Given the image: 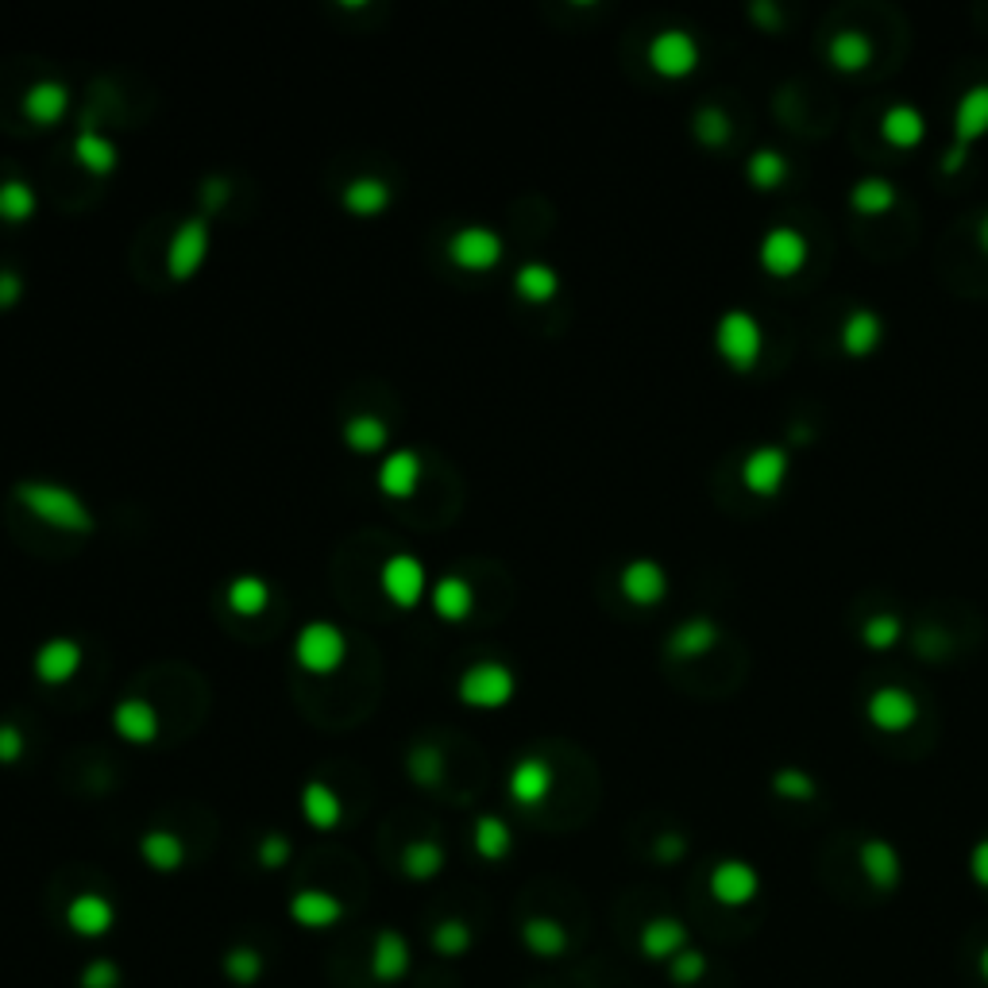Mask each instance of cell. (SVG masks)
Listing matches in <instances>:
<instances>
[{"instance_id": "cell-8", "label": "cell", "mask_w": 988, "mask_h": 988, "mask_svg": "<svg viewBox=\"0 0 988 988\" xmlns=\"http://www.w3.org/2000/svg\"><path fill=\"white\" fill-rule=\"evenodd\" d=\"M379 584H382V595H387L395 607L410 610V607H418V602L425 599V587H429L425 564H421L418 556H410V553H398V556H390V560L382 564Z\"/></svg>"}, {"instance_id": "cell-1", "label": "cell", "mask_w": 988, "mask_h": 988, "mask_svg": "<svg viewBox=\"0 0 988 988\" xmlns=\"http://www.w3.org/2000/svg\"><path fill=\"white\" fill-rule=\"evenodd\" d=\"M15 502H20L28 514H35L39 522H46L51 529H62V533H77V537H85V533L97 529V517H93V509L85 506L82 498H77L70 487H62V483H46V480H23L15 483Z\"/></svg>"}, {"instance_id": "cell-47", "label": "cell", "mask_w": 988, "mask_h": 988, "mask_svg": "<svg viewBox=\"0 0 988 988\" xmlns=\"http://www.w3.org/2000/svg\"><path fill=\"white\" fill-rule=\"evenodd\" d=\"M969 151H974V147H961V144L946 147L943 162H938V167H943V175H961V170H966V162H969Z\"/></svg>"}, {"instance_id": "cell-46", "label": "cell", "mask_w": 988, "mask_h": 988, "mask_svg": "<svg viewBox=\"0 0 988 988\" xmlns=\"http://www.w3.org/2000/svg\"><path fill=\"white\" fill-rule=\"evenodd\" d=\"M406 861H410L413 873H433L437 861H441V853H437L433 845H413V850L406 853Z\"/></svg>"}, {"instance_id": "cell-20", "label": "cell", "mask_w": 988, "mask_h": 988, "mask_svg": "<svg viewBox=\"0 0 988 988\" xmlns=\"http://www.w3.org/2000/svg\"><path fill=\"white\" fill-rule=\"evenodd\" d=\"M873 54H876L873 39H869L865 31H858V28L838 31V35L827 43V62L838 70V74H861V70H869Z\"/></svg>"}, {"instance_id": "cell-11", "label": "cell", "mask_w": 988, "mask_h": 988, "mask_svg": "<svg viewBox=\"0 0 988 988\" xmlns=\"http://www.w3.org/2000/svg\"><path fill=\"white\" fill-rule=\"evenodd\" d=\"M449 259L464 271H491L502 259V240L498 232L480 229V224H467L456 237L449 240Z\"/></svg>"}, {"instance_id": "cell-43", "label": "cell", "mask_w": 988, "mask_h": 988, "mask_svg": "<svg viewBox=\"0 0 988 988\" xmlns=\"http://www.w3.org/2000/svg\"><path fill=\"white\" fill-rule=\"evenodd\" d=\"M946 649H950V641H946L938 630H923L919 638H915V653H919L923 661H938V656H946Z\"/></svg>"}, {"instance_id": "cell-36", "label": "cell", "mask_w": 988, "mask_h": 988, "mask_svg": "<svg viewBox=\"0 0 988 988\" xmlns=\"http://www.w3.org/2000/svg\"><path fill=\"white\" fill-rule=\"evenodd\" d=\"M305 814H309V822H317V827H333V822L340 819V799H336V791L325 788V784H309V788H305Z\"/></svg>"}, {"instance_id": "cell-19", "label": "cell", "mask_w": 988, "mask_h": 988, "mask_svg": "<svg viewBox=\"0 0 988 988\" xmlns=\"http://www.w3.org/2000/svg\"><path fill=\"white\" fill-rule=\"evenodd\" d=\"M113 726L124 742L147 745V742H155V734H159V711H155L147 700H139V695H132V700L116 703Z\"/></svg>"}, {"instance_id": "cell-27", "label": "cell", "mask_w": 988, "mask_h": 988, "mask_svg": "<svg viewBox=\"0 0 988 988\" xmlns=\"http://www.w3.org/2000/svg\"><path fill=\"white\" fill-rule=\"evenodd\" d=\"M514 290L525 297V302L545 305V302H553L556 290H560V274H556L548 263H522L514 274Z\"/></svg>"}, {"instance_id": "cell-9", "label": "cell", "mask_w": 988, "mask_h": 988, "mask_svg": "<svg viewBox=\"0 0 988 988\" xmlns=\"http://www.w3.org/2000/svg\"><path fill=\"white\" fill-rule=\"evenodd\" d=\"M865 718L884 734H904L919 723V700L907 687H896V684L876 687L865 703Z\"/></svg>"}, {"instance_id": "cell-5", "label": "cell", "mask_w": 988, "mask_h": 988, "mask_svg": "<svg viewBox=\"0 0 988 988\" xmlns=\"http://www.w3.org/2000/svg\"><path fill=\"white\" fill-rule=\"evenodd\" d=\"M649 70L661 77H687L695 74V66H700L703 51H700V39L692 35V31H680V28H664L653 35V43H649Z\"/></svg>"}, {"instance_id": "cell-2", "label": "cell", "mask_w": 988, "mask_h": 988, "mask_svg": "<svg viewBox=\"0 0 988 988\" xmlns=\"http://www.w3.org/2000/svg\"><path fill=\"white\" fill-rule=\"evenodd\" d=\"M715 348L734 371H753L765 351V328L749 309H726L715 325Z\"/></svg>"}, {"instance_id": "cell-3", "label": "cell", "mask_w": 988, "mask_h": 988, "mask_svg": "<svg viewBox=\"0 0 988 988\" xmlns=\"http://www.w3.org/2000/svg\"><path fill=\"white\" fill-rule=\"evenodd\" d=\"M294 656L305 672H313V676H328V672L340 669L344 656H348V641H344V633L336 630L333 622H309V626H302V633H297Z\"/></svg>"}, {"instance_id": "cell-22", "label": "cell", "mask_w": 988, "mask_h": 988, "mask_svg": "<svg viewBox=\"0 0 988 988\" xmlns=\"http://www.w3.org/2000/svg\"><path fill=\"white\" fill-rule=\"evenodd\" d=\"M390 201H395V193H390V186L382 182V178H351L348 186H344L340 193V206L348 209L351 217H379L390 209Z\"/></svg>"}, {"instance_id": "cell-48", "label": "cell", "mask_w": 988, "mask_h": 988, "mask_svg": "<svg viewBox=\"0 0 988 988\" xmlns=\"http://www.w3.org/2000/svg\"><path fill=\"white\" fill-rule=\"evenodd\" d=\"M974 873L988 884V842L977 845V853H974Z\"/></svg>"}, {"instance_id": "cell-34", "label": "cell", "mask_w": 988, "mask_h": 988, "mask_svg": "<svg viewBox=\"0 0 988 988\" xmlns=\"http://www.w3.org/2000/svg\"><path fill=\"white\" fill-rule=\"evenodd\" d=\"M900 638H904V622H900L896 614H889V610L865 618V626H861V641H865L873 653H889V649H896Z\"/></svg>"}, {"instance_id": "cell-18", "label": "cell", "mask_w": 988, "mask_h": 988, "mask_svg": "<svg viewBox=\"0 0 988 988\" xmlns=\"http://www.w3.org/2000/svg\"><path fill=\"white\" fill-rule=\"evenodd\" d=\"M884 340V320L881 313L873 309H853L850 317L842 320V333H838V344H842L845 356L861 359V356H873Z\"/></svg>"}, {"instance_id": "cell-35", "label": "cell", "mask_w": 988, "mask_h": 988, "mask_svg": "<svg viewBox=\"0 0 988 988\" xmlns=\"http://www.w3.org/2000/svg\"><path fill=\"white\" fill-rule=\"evenodd\" d=\"M861 865H865V873L873 876L876 884H892L900 876L896 850L884 845V842H865L861 845Z\"/></svg>"}, {"instance_id": "cell-29", "label": "cell", "mask_w": 988, "mask_h": 988, "mask_svg": "<svg viewBox=\"0 0 988 988\" xmlns=\"http://www.w3.org/2000/svg\"><path fill=\"white\" fill-rule=\"evenodd\" d=\"M74 159L82 162L85 170H93V175H108V170H116V144L105 136H97V132H77L74 139Z\"/></svg>"}, {"instance_id": "cell-44", "label": "cell", "mask_w": 988, "mask_h": 988, "mask_svg": "<svg viewBox=\"0 0 988 988\" xmlns=\"http://www.w3.org/2000/svg\"><path fill=\"white\" fill-rule=\"evenodd\" d=\"M20 297H23L20 271H0V309H12Z\"/></svg>"}, {"instance_id": "cell-38", "label": "cell", "mask_w": 988, "mask_h": 988, "mask_svg": "<svg viewBox=\"0 0 988 988\" xmlns=\"http://www.w3.org/2000/svg\"><path fill=\"white\" fill-rule=\"evenodd\" d=\"M772 791L784 799H811L814 780H811V772H803V768H780V772L772 776Z\"/></svg>"}, {"instance_id": "cell-26", "label": "cell", "mask_w": 988, "mask_h": 988, "mask_svg": "<svg viewBox=\"0 0 988 988\" xmlns=\"http://www.w3.org/2000/svg\"><path fill=\"white\" fill-rule=\"evenodd\" d=\"M475 607V595L467 587V579L460 576H444L441 584L433 587V610L444 618V622H464Z\"/></svg>"}, {"instance_id": "cell-21", "label": "cell", "mask_w": 988, "mask_h": 988, "mask_svg": "<svg viewBox=\"0 0 988 988\" xmlns=\"http://www.w3.org/2000/svg\"><path fill=\"white\" fill-rule=\"evenodd\" d=\"M881 136L896 151H912L927 136V120H923V113L915 105H889L881 116Z\"/></svg>"}, {"instance_id": "cell-14", "label": "cell", "mask_w": 988, "mask_h": 988, "mask_svg": "<svg viewBox=\"0 0 988 988\" xmlns=\"http://www.w3.org/2000/svg\"><path fill=\"white\" fill-rule=\"evenodd\" d=\"M954 144L974 147L977 139L988 136V82L969 85L954 105Z\"/></svg>"}, {"instance_id": "cell-28", "label": "cell", "mask_w": 988, "mask_h": 988, "mask_svg": "<svg viewBox=\"0 0 988 988\" xmlns=\"http://www.w3.org/2000/svg\"><path fill=\"white\" fill-rule=\"evenodd\" d=\"M711 889H715V896L726 900V904H742V900H749L753 889H757V876H753V869L742 865V861H726V865H718L715 876H711Z\"/></svg>"}, {"instance_id": "cell-6", "label": "cell", "mask_w": 988, "mask_h": 988, "mask_svg": "<svg viewBox=\"0 0 988 988\" xmlns=\"http://www.w3.org/2000/svg\"><path fill=\"white\" fill-rule=\"evenodd\" d=\"M209 244H213V232H209L206 217H190V221L178 224V232L170 237L167 248V274L175 282H190L193 274L201 271V263L209 259Z\"/></svg>"}, {"instance_id": "cell-39", "label": "cell", "mask_w": 988, "mask_h": 988, "mask_svg": "<svg viewBox=\"0 0 988 988\" xmlns=\"http://www.w3.org/2000/svg\"><path fill=\"white\" fill-rule=\"evenodd\" d=\"M144 853L159 869H170V865H178V858H182V845H178V838H170V834H151L144 842Z\"/></svg>"}, {"instance_id": "cell-33", "label": "cell", "mask_w": 988, "mask_h": 988, "mask_svg": "<svg viewBox=\"0 0 988 988\" xmlns=\"http://www.w3.org/2000/svg\"><path fill=\"white\" fill-rule=\"evenodd\" d=\"M344 444L356 452H379L387 444V425L375 413H356L344 421Z\"/></svg>"}, {"instance_id": "cell-37", "label": "cell", "mask_w": 988, "mask_h": 988, "mask_svg": "<svg viewBox=\"0 0 988 988\" xmlns=\"http://www.w3.org/2000/svg\"><path fill=\"white\" fill-rule=\"evenodd\" d=\"M444 772V757L437 745H418V749L410 753V776L418 784H437Z\"/></svg>"}, {"instance_id": "cell-42", "label": "cell", "mask_w": 988, "mask_h": 988, "mask_svg": "<svg viewBox=\"0 0 988 988\" xmlns=\"http://www.w3.org/2000/svg\"><path fill=\"white\" fill-rule=\"evenodd\" d=\"M23 757V731L15 723H0V760H20Z\"/></svg>"}, {"instance_id": "cell-16", "label": "cell", "mask_w": 988, "mask_h": 988, "mask_svg": "<svg viewBox=\"0 0 988 988\" xmlns=\"http://www.w3.org/2000/svg\"><path fill=\"white\" fill-rule=\"evenodd\" d=\"M375 483H379V491L387 494V498H410V494L418 491V483H421V456L418 452H410V449L390 452V456L379 464Z\"/></svg>"}, {"instance_id": "cell-30", "label": "cell", "mask_w": 988, "mask_h": 988, "mask_svg": "<svg viewBox=\"0 0 988 988\" xmlns=\"http://www.w3.org/2000/svg\"><path fill=\"white\" fill-rule=\"evenodd\" d=\"M266 602H271V587H266V579L259 576H237L229 584V607L237 610V614L244 618H255L266 610Z\"/></svg>"}, {"instance_id": "cell-41", "label": "cell", "mask_w": 988, "mask_h": 988, "mask_svg": "<svg viewBox=\"0 0 988 988\" xmlns=\"http://www.w3.org/2000/svg\"><path fill=\"white\" fill-rule=\"evenodd\" d=\"M475 842H480V850H487V853H502V845H506V830H502L498 819H483L480 827H475Z\"/></svg>"}, {"instance_id": "cell-25", "label": "cell", "mask_w": 988, "mask_h": 988, "mask_svg": "<svg viewBox=\"0 0 988 988\" xmlns=\"http://www.w3.org/2000/svg\"><path fill=\"white\" fill-rule=\"evenodd\" d=\"M745 175H749V182L757 186L760 193L780 190V186L788 182V175H791L788 155L776 151V147H760V151H753L749 162H745Z\"/></svg>"}, {"instance_id": "cell-32", "label": "cell", "mask_w": 988, "mask_h": 988, "mask_svg": "<svg viewBox=\"0 0 988 988\" xmlns=\"http://www.w3.org/2000/svg\"><path fill=\"white\" fill-rule=\"evenodd\" d=\"M35 190H31L28 182H20V178H12V182H0V221L4 224H23L35 217Z\"/></svg>"}, {"instance_id": "cell-17", "label": "cell", "mask_w": 988, "mask_h": 988, "mask_svg": "<svg viewBox=\"0 0 988 988\" xmlns=\"http://www.w3.org/2000/svg\"><path fill=\"white\" fill-rule=\"evenodd\" d=\"M66 108H70V90L62 82H54V77L35 82L28 93H23V116H28L31 124H39V128L59 124L62 116H66Z\"/></svg>"}, {"instance_id": "cell-12", "label": "cell", "mask_w": 988, "mask_h": 988, "mask_svg": "<svg viewBox=\"0 0 988 988\" xmlns=\"http://www.w3.org/2000/svg\"><path fill=\"white\" fill-rule=\"evenodd\" d=\"M31 669H35L39 684H46V687L70 684V680L77 676V669H82V645L70 638L43 641V645L35 649V664H31Z\"/></svg>"}, {"instance_id": "cell-10", "label": "cell", "mask_w": 988, "mask_h": 988, "mask_svg": "<svg viewBox=\"0 0 988 988\" xmlns=\"http://www.w3.org/2000/svg\"><path fill=\"white\" fill-rule=\"evenodd\" d=\"M788 472H791V456L784 444H760V449H753L749 456L742 460V483L753 494H760V498L780 494Z\"/></svg>"}, {"instance_id": "cell-24", "label": "cell", "mask_w": 988, "mask_h": 988, "mask_svg": "<svg viewBox=\"0 0 988 988\" xmlns=\"http://www.w3.org/2000/svg\"><path fill=\"white\" fill-rule=\"evenodd\" d=\"M896 201H900L896 186H892L889 178H881V175L858 178L853 190H850V209L858 217H884V213L896 209Z\"/></svg>"}, {"instance_id": "cell-4", "label": "cell", "mask_w": 988, "mask_h": 988, "mask_svg": "<svg viewBox=\"0 0 988 988\" xmlns=\"http://www.w3.org/2000/svg\"><path fill=\"white\" fill-rule=\"evenodd\" d=\"M456 695L464 707L494 711V707H502V703L514 700V672L498 661H480L460 676Z\"/></svg>"}, {"instance_id": "cell-15", "label": "cell", "mask_w": 988, "mask_h": 988, "mask_svg": "<svg viewBox=\"0 0 988 988\" xmlns=\"http://www.w3.org/2000/svg\"><path fill=\"white\" fill-rule=\"evenodd\" d=\"M718 638H723L718 626L711 618L695 614L669 633V656H676V661H700V656H707L718 645Z\"/></svg>"}, {"instance_id": "cell-45", "label": "cell", "mask_w": 988, "mask_h": 988, "mask_svg": "<svg viewBox=\"0 0 988 988\" xmlns=\"http://www.w3.org/2000/svg\"><path fill=\"white\" fill-rule=\"evenodd\" d=\"M749 15H753V20H757L765 31H780V28H784V12L772 4V0H757V4L749 8Z\"/></svg>"}, {"instance_id": "cell-40", "label": "cell", "mask_w": 988, "mask_h": 988, "mask_svg": "<svg viewBox=\"0 0 988 988\" xmlns=\"http://www.w3.org/2000/svg\"><path fill=\"white\" fill-rule=\"evenodd\" d=\"M229 193H232V186L224 182V178H206V182H201V190H198L201 209H206V213H213V209H221L224 201H229Z\"/></svg>"}, {"instance_id": "cell-23", "label": "cell", "mask_w": 988, "mask_h": 988, "mask_svg": "<svg viewBox=\"0 0 988 988\" xmlns=\"http://www.w3.org/2000/svg\"><path fill=\"white\" fill-rule=\"evenodd\" d=\"M548 788H553V768H548L545 757H522L514 765V772H509V796L525 807L540 803L548 796Z\"/></svg>"}, {"instance_id": "cell-7", "label": "cell", "mask_w": 988, "mask_h": 988, "mask_svg": "<svg viewBox=\"0 0 988 988\" xmlns=\"http://www.w3.org/2000/svg\"><path fill=\"white\" fill-rule=\"evenodd\" d=\"M757 259H760V271L765 274H772V278H791V274H799L807 263L803 232L791 229V224H776V229H768L765 237H760Z\"/></svg>"}, {"instance_id": "cell-31", "label": "cell", "mask_w": 988, "mask_h": 988, "mask_svg": "<svg viewBox=\"0 0 988 988\" xmlns=\"http://www.w3.org/2000/svg\"><path fill=\"white\" fill-rule=\"evenodd\" d=\"M692 132H695V139H700L703 147L718 151V147L731 144L734 124H731V116H726V108H718V105H703L700 113L692 116Z\"/></svg>"}, {"instance_id": "cell-13", "label": "cell", "mask_w": 988, "mask_h": 988, "mask_svg": "<svg viewBox=\"0 0 988 988\" xmlns=\"http://www.w3.org/2000/svg\"><path fill=\"white\" fill-rule=\"evenodd\" d=\"M618 587L633 607H656L669 595V571L656 560H630L618 576Z\"/></svg>"}, {"instance_id": "cell-49", "label": "cell", "mask_w": 988, "mask_h": 988, "mask_svg": "<svg viewBox=\"0 0 988 988\" xmlns=\"http://www.w3.org/2000/svg\"><path fill=\"white\" fill-rule=\"evenodd\" d=\"M977 244H981V251L988 255V213L981 217V221H977Z\"/></svg>"}]
</instances>
